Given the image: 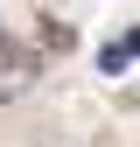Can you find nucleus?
<instances>
[{
  "label": "nucleus",
  "instance_id": "nucleus-1",
  "mask_svg": "<svg viewBox=\"0 0 140 147\" xmlns=\"http://www.w3.org/2000/svg\"><path fill=\"white\" fill-rule=\"evenodd\" d=\"M126 63H140V56H133L126 42H105V49H98V70H112V77H119V70H126Z\"/></svg>",
  "mask_w": 140,
  "mask_h": 147
}]
</instances>
